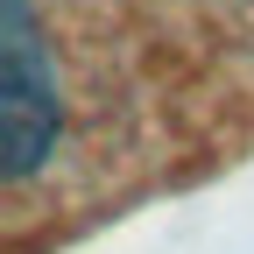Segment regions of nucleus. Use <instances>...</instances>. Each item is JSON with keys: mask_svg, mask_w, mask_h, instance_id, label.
I'll use <instances>...</instances> for the list:
<instances>
[{"mask_svg": "<svg viewBox=\"0 0 254 254\" xmlns=\"http://www.w3.org/2000/svg\"><path fill=\"white\" fill-rule=\"evenodd\" d=\"M0 148L7 177H36L43 155L57 148V64L36 36L28 0H0Z\"/></svg>", "mask_w": 254, "mask_h": 254, "instance_id": "nucleus-1", "label": "nucleus"}]
</instances>
